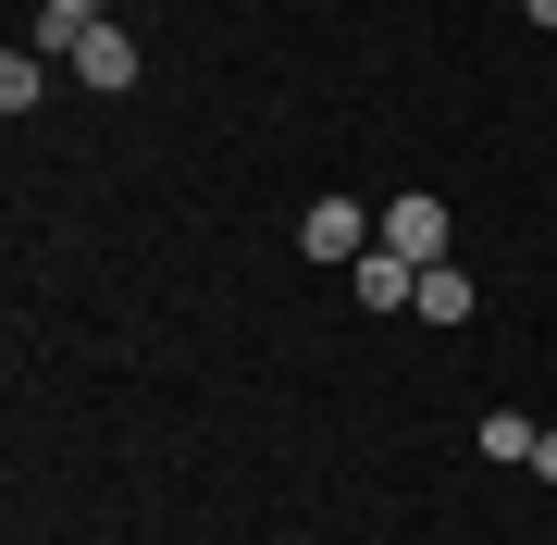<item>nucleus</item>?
Wrapping results in <instances>:
<instances>
[{
    "instance_id": "1",
    "label": "nucleus",
    "mask_w": 557,
    "mask_h": 545,
    "mask_svg": "<svg viewBox=\"0 0 557 545\" xmlns=\"http://www.w3.org/2000/svg\"><path fill=\"white\" fill-rule=\"evenodd\" d=\"M298 248H310L322 273H359V261L384 248V211H359V199H310V211H298Z\"/></svg>"
},
{
    "instance_id": "2",
    "label": "nucleus",
    "mask_w": 557,
    "mask_h": 545,
    "mask_svg": "<svg viewBox=\"0 0 557 545\" xmlns=\"http://www.w3.org/2000/svg\"><path fill=\"white\" fill-rule=\"evenodd\" d=\"M384 248H397V261H446V199H384Z\"/></svg>"
},
{
    "instance_id": "3",
    "label": "nucleus",
    "mask_w": 557,
    "mask_h": 545,
    "mask_svg": "<svg viewBox=\"0 0 557 545\" xmlns=\"http://www.w3.org/2000/svg\"><path fill=\"white\" fill-rule=\"evenodd\" d=\"M87 25H112V0H38V25H25V50H50V62H75Z\"/></svg>"
},
{
    "instance_id": "4",
    "label": "nucleus",
    "mask_w": 557,
    "mask_h": 545,
    "mask_svg": "<svg viewBox=\"0 0 557 545\" xmlns=\"http://www.w3.org/2000/svg\"><path fill=\"white\" fill-rule=\"evenodd\" d=\"M75 75L124 100V87H137V38H124V25H87V38H75Z\"/></svg>"
},
{
    "instance_id": "5",
    "label": "nucleus",
    "mask_w": 557,
    "mask_h": 545,
    "mask_svg": "<svg viewBox=\"0 0 557 545\" xmlns=\"http://www.w3.org/2000/svg\"><path fill=\"white\" fill-rule=\"evenodd\" d=\"M50 87H62V75H50V50H25V38H13V50H0V112H13V124H25V112H38V100H50Z\"/></svg>"
},
{
    "instance_id": "6",
    "label": "nucleus",
    "mask_w": 557,
    "mask_h": 545,
    "mask_svg": "<svg viewBox=\"0 0 557 545\" xmlns=\"http://www.w3.org/2000/svg\"><path fill=\"white\" fill-rule=\"evenodd\" d=\"M347 285H359V310H409V298H421V261H397V248H372V261H359Z\"/></svg>"
},
{
    "instance_id": "7",
    "label": "nucleus",
    "mask_w": 557,
    "mask_h": 545,
    "mask_svg": "<svg viewBox=\"0 0 557 545\" xmlns=\"http://www.w3.org/2000/svg\"><path fill=\"white\" fill-rule=\"evenodd\" d=\"M533 434H545V422H520V409H483V434H471V446H483V459H508V471H533Z\"/></svg>"
},
{
    "instance_id": "8",
    "label": "nucleus",
    "mask_w": 557,
    "mask_h": 545,
    "mask_svg": "<svg viewBox=\"0 0 557 545\" xmlns=\"http://www.w3.org/2000/svg\"><path fill=\"white\" fill-rule=\"evenodd\" d=\"M421 323H471V273H446V261H421Z\"/></svg>"
},
{
    "instance_id": "9",
    "label": "nucleus",
    "mask_w": 557,
    "mask_h": 545,
    "mask_svg": "<svg viewBox=\"0 0 557 545\" xmlns=\"http://www.w3.org/2000/svg\"><path fill=\"white\" fill-rule=\"evenodd\" d=\"M533 484H557V422H545V434H533Z\"/></svg>"
},
{
    "instance_id": "10",
    "label": "nucleus",
    "mask_w": 557,
    "mask_h": 545,
    "mask_svg": "<svg viewBox=\"0 0 557 545\" xmlns=\"http://www.w3.org/2000/svg\"><path fill=\"white\" fill-rule=\"evenodd\" d=\"M520 13H533V25H545V38H557V0H520Z\"/></svg>"
},
{
    "instance_id": "11",
    "label": "nucleus",
    "mask_w": 557,
    "mask_h": 545,
    "mask_svg": "<svg viewBox=\"0 0 557 545\" xmlns=\"http://www.w3.org/2000/svg\"><path fill=\"white\" fill-rule=\"evenodd\" d=\"M508 13H520V0H508Z\"/></svg>"
}]
</instances>
